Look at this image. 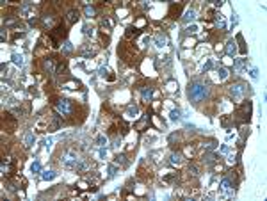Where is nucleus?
<instances>
[{
    "mask_svg": "<svg viewBox=\"0 0 267 201\" xmlns=\"http://www.w3.org/2000/svg\"><path fill=\"white\" fill-rule=\"evenodd\" d=\"M251 77H253V78L258 77V71H256V68H253V66H251Z\"/></svg>",
    "mask_w": 267,
    "mask_h": 201,
    "instance_id": "obj_26",
    "label": "nucleus"
},
{
    "mask_svg": "<svg viewBox=\"0 0 267 201\" xmlns=\"http://www.w3.org/2000/svg\"><path fill=\"white\" fill-rule=\"evenodd\" d=\"M32 139H34V134L32 132H27V134H25V139H23V141H25V146H30V144H32Z\"/></svg>",
    "mask_w": 267,
    "mask_h": 201,
    "instance_id": "obj_16",
    "label": "nucleus"
},
{
    "mask_svg": "<svg viewBox=\"0 0 267 201\" xmlns=\"http://www.w3.org/2000/svg\"><path fill=\"white\" fill-rule=\"evenodd\" d=\"M34 6H30V4H23L22 7H20V13H22L23 18H32L34 16Z\"/></svg>",
    "mask_w": 267,
    "mask_h": 201,
    "instance_id": "obj_9",
    "label": "nucleus"
},
{
    "mask_svg": "<svg viewBox=\"0 0 267 201\" xmlns=\"http://www.w3.org/2000/svg\"><path fill=\"white\" fill-rule=\"evenodd\" d=\"M139 34H141V30H139L137 27H128V29H126V32H125V38L126 39H132V38H137Z\"/></svg>",
    "mask_w": 267,
    "mask_h": 201,
    "instance_id": "obj_12",
    "label": "nucleus"
},
{
    "mask_svg": "<svg viewBox=\"0 0 267 201\" xmlns=\"http://www.w3.org/2000/svg\"><path fill=\"white\" fill-rule=\"evenodd\" d=\"M16 119L13 118L11 114H7V112H4V116H2V126H4V130L6 132H14L16 130Z\"/></svg>",
    "mask_w": 267,
    "mask_h": 201,
    "instance_id": "obj_6",
    "label": "nucleus"
},
{
    "mask_svg": "<svg viewBox=\"0 0 267 201\" xmlns=\"http://www.w3.org/2000/svg\"><path fill=\"white\" fill-rule=\"evenodd\" d=\"M226 77H228L226 70H224V68H221V70H219V78H226Z\"/></svg>",
    "mask_w": 267,
    "mask_h": 201,
    "instance_id": "obj_23",
    "label": "nucleus"
},
{
    "mask_svg": "<svg viewBox=\"0 0 267 201\" xmlns=\"http://www.w3.org/2000/svg\"><path fill=\"white\" fill-rule=\"evenodd\" d=\"M207 94H208V89H207V86H203V84H192V86L189 87V98H191L194 103L201 102Z\"/></svg>",
    "mask_w": 267,
    "mask_h": 201,
    "instance_id": "obj_1",
    "label": "nucleus"
},
{
    "mask_svg": "<svg viewBox=\"0 0 267 201\" xmlns=\"http://www.w3.org/2000/svg\"><path fill=\"white\" fill-rule=\"evenodd\" d=\"M54 176H55V174H54V171H45V173L41 174V178H43V180H52Z\"/></svg>",
    "mask_w": 267,
    "mask_h": 201,
    "instance_id": "obj_17",
    "label": "nucleus"
},
{
    "mask_svg": "<svg viewBox=\"0 0 267 201\" xmlns=\"http://www.w3.org/2000/svg\"><path fill=\"white\" fill-rule=\"evenodd\" d=\"M118 54H120V57L125 62H128V64H134V57H136V50H134V46L128 43H121L120 48H118Z\"/></svg>",
    "mask_w": 267,
    "mask_h": 201,
    "instance_id": "obj_2",
    "label": "nucleus"
},
{
    "mask_svg": "<svg viewBox=\"0 0 267 201\" xmlns=\"http://www.w3.org/2000/svg\"><path fill=\"white\" fill-rule=\"evenodd\" d=\"M77 20H78V11H77V9L68 11V14H66V25H73Z\"/></svg>",
    "mask_w": 267,
    "mask_h": 201,
    "instance_id": "obj_10",
    "label": "nucleus"
},
{
    "mask_svg": "<svg viewBox=\"0 0 267 201\" xmlns=\"http://www.w3.org/2000/svg\"><path fill=\"white\" fill-rule=\"evenodd\" d=\"M219 190H221V198H232V196L235 194V189H233V185H232V180L224 178L223 182H221Z\"/></svg>",
    "mask_w": 267,
    "mask_h": 201,
    "instance_id": "obj_5",
    "label": "nucleus"
},
{
    "mask_svg": "<svg viewBox=\"0 0 267 201\" xmlns=\"http://www.w3.org/2000/svg\"><path fill=\"white\" fill-rule=\"evenodd\" d=\"M185 20H187V22H189V20H194V11H189V13H187V14H185Z\"/></svg>",
    "mask_w": 267,
    "mask_h": 201,
    "instance_id": "obj_24",
    "label": "nucleus"
},
{
    "mask_svg": "<svg viewBox=\"0 0 267 201\" xmlns=\"http://www.w3.org/2000/svg\"><path fill=\"white\" fill-rule=\"evenodd\" d=\"M13 59H14V62H16V64H20V66L23 64V57H22V55L14 54V55H13Z\"/></svg>",
    "mask_w": 267,
    "mask_h": 201,
    "instance_id": "obj_19",
    "label": "nucleus"
},
{
    "mask_svg": "<svg viewBox=\"0 0 267 201\" xmlns=\"http://www.w3.org/2000/svg\"><path fill=\"white\" fill-rule=\"evenodd\" d=\"M75 87H78V82H68L66 84V89H75Z\"/></svg>",
    "mask_w": 267,
    "mask_h": 201,
    "instance_id": "obj_22",
    "label": "nucleus"
},
{
    "mask_svg": "<svg viewBox=\"0 0 267 201\" xmlns=\"http://www.w3.org/2000/svg\"><path fill=\"white\" fill-rule=\"evenodd\" d=\"M32 171H39V164H32Z\"/></svg>",
    "mask_w": 267,
    "mask_h": 201,
    "instance_id": "obj_29",
    "label": "nucleus"
},
{
    "mask_svg": "<svg viewBox=\"0 0 267 201\" xmlns=\"http://www.w3.org/2000/svg\"><path fill=\"white\" fill-rule=\"evenodd\" d=\"M228 54L230 55L235 54V43H233V41H230V43H228Z\"/></svg>",
    "mask_w": 267,
    "mask_h": 201,
    "instance_id": "obj_21",
    "label": "nucleus"
},
{
    "mask_svg": "<svg viewBox=\"0 0 267 201\" xmlns=\"http://www.w3.org/2000/svg\"><path fill=\"white\" fill-rule=\"evenodd\" d=\"M230 93H232L233 100H242L244 94H246V87L242 86V84H235V86L230 87Z\"/></svg>",
    "mask_w": 267,
    "mask_h": 201,
    "instance_id": "obj_7",
    "label": "nucleus"
},
{
    "mask_svg": "<svg viewBox=\"0 0 267 201\" xmlns=\"http://www.w3.org/2000/svg\"><path fill=\"white\" fill-rule=\"evenodd\" d=\"M198 171H200V169H198V166H194V164H191V166H189V174H192V176H198Z\"/></svg>",
    "mask_w": 267,
    "mask_h": 201,
    "instance_id": "obj_18",
    "label": "nucleus"
},
{
    "mask_svg": "<svg viewBox=\"0 0 267 201\" xmlns=\"http://www.w3.org/2000/svg\"><path fill=\"white\" fill-rule=\"evenodd\" d=\"M132 114H137V107H130L128 109V116H132Z\"/></svg>",
    "mask_w": 267,
    "mask_h": 201,
    "instance_id": "obj_27",
    "label": "nucleus"
},
{
    "mask_svg": "<svg viewBox=\"0 0 267 201\" xmlns=\"http://www.w3.org/2000/svg\"><path fill=\"white\" fill-rule=\"evenodd\" d=\"M244 68H248V61L239 59L237 62H235V71H237V73H242V71H244Z\"/></svg>",
    "mask_w": 267,
    "mask_h": 201,
    "instance_id": "obj_14",
    "label": "nucleus"
},
{
    "mask_svg": "<svg viewBox=\"0 0 267 201\" xmlns=\"http://www.w3.org/2000/svg\"><path fill=\"white\" fill-rule=\"evenodd\" d=\"M249 114H251V103L249 102H244L235 110V119L239 121V123L240 121H249Z\"/></svg>",
    "mask_w": 267,
    "mask_h": 201,
    "instance_id": "obj_4",
    "label": "nucleus"
},
{
    "mask_svg": "<svg viewBox=\"0 0 267 201\" xmlns=\"http://www.w3.org/2000/svg\"><path fill=\"white\" fill-rule=\"evenodd\" d=\"M182 4H173V6L169 7V16L171 18H178L180 16V13H182Z\"/></svg>",
    "mask_w": 267,
    "mask_h": 201,
    "instance_id": "obj_11",
    "label": "nucleus"
},
{
    "mask_svg": "<svg viewBox=\"0 0 267 201\" xmlns=\"http://www.w3.org/2000/svg\"><path fill=\"white\" fill-rule=\"evenodd\" d=\"M62 164H64V167H73L77 169V166H78V160L75 158V153L70 151L68 155L64 157V160H62Z\"/></svg>",
    "mask_w": 267,
    "mask_h": 201,
    "instance_id": "obj_8",
    "label": "nucleus"
},
{
    "mask_svg": "<svg viewBox=\"0 0 267 201\" xmlns=\"http://www.w3.org/2000/svg\"><path fill=\"white\" fill-rule=\"evenodd\" d=\"M152 96H153V89H152V87H146V89L142 91V98L146 100V103H148V102H152Z\"/></svg>",
    "mask_w": 267,
    "mask_h": 201,
    "instance_id": "obj_15",
    "label": "nucleus"
},
{
    "mask_svg": "<svg viewBox=\"0 0 267 201\" xmlns=\"http://www.w3.org/2000/svg\"><path fill=\"white\" fill-rule=\"evenodd\" d=\"M55 109L59 114H62L64 118L73 114V109H75V105L71 103V100H59L57 103H55Z\"/></svg>",
    "mask_w": 267,
    "mask_h": 201,
    "instance_id": "obj_3",
    "label": "nucleus"
},
{
    "mask_svg": "<svg viewBox=\"0 0 267 201\" xmlns=\"http://www.w3.org/2000/svg\"><path fill=\"white\" fill-rule=\"evenodd\" d=\"M169 162L173 164V166H182V164H184V157H182L180 153H173Z\"/></svg>",
    "mask_w": 267,
    "mask_h": 201,
    "instance_id": "obj_13",
    "label": "nucleus"
},
{
    "mask_svg": "<svg viewBox=\"0 0 267 201\" xmlns=\"http://www.w3.org/2000/svg\"><path fill=\"white\" fill-rule=\"evenodd\" d=\"M86 14H87V16H93L94 9H93V7H86Z\"/></svg>",
    "mask_w": 267,
    "mask_h": 201,
    "instance_id": "obj_25",
    "label": "nucleus"
},
{
    "mask_svg": "<svg viewBox=\"0 0 267 201\" xmlns=\"http://www.w3.org/2000/svg\"><path fill=\"white\" fill-rule=\"evenodd\" d=\"M84 30H86V36H93V29H89V27H86V29H84Z\"/></svg>",
    "mask_w": 267,
    "mask_h": 201,
    "instance_id": "obj_28",
    "label": "nucleus"
},
{
    "mask_svg": "<svg viewBox=\"0 0 267 201\" xmlns=\"http://www.w3.org/2000/svg\"><path fill=\"white\" fill-rule=\"evenodd\" d=\"M116 164H121V166H125V164H126L125 157H123V155H118V157H116Z\"/></svg>",
    "mask_w": 267,
    "mask_h": 201,
    "instance_id": "obj_20",
    "label": "nucleus"
}]
</instances>
